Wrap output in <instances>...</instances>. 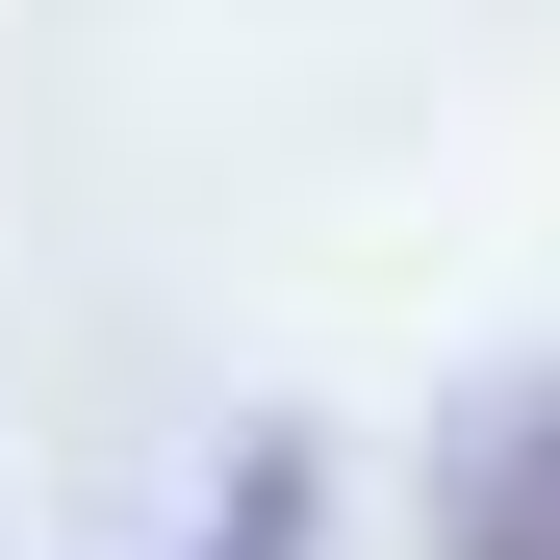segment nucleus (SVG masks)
Segmentation results:
<instances>
[{
    "label": "nucleus",
    "instance_id": "nucleus-1",
    "mask_svg": "<svg viewBox=\"0 0 560 560\" xmlns=\"http://www.w3.org/2000/svg\"><path fill=\"white\" fill-rule=\"evenodd\" d=\"M433 560H560V383L458 408V458H433Z\"/></svg>",
    "mask_w": 560,
    "mask_h": 560
}]
</instances>
